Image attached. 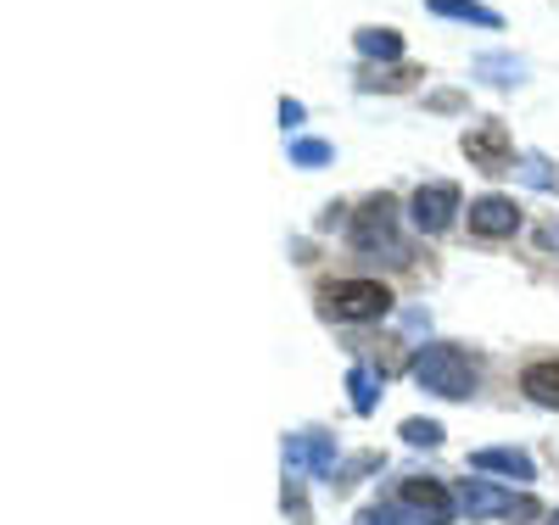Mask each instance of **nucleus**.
Masks as SVG:
<instances>
[{
	"label": "nucleus",
	"mask_w": 559,
	"mask_h": 525,
	"mask_svg": "<svg viewBox=\"0 0 559 525\" xmlns=\"http://www.w3.org/2000/svg\"><path fill=\"white\" fill-rule=\"evenodd\" d=\"M403 442L408 448H437L442 442V425L437 419H403Z\"/></svg>",
	"instance_id": "18"
},
{
	"label": "nucleus",
	"mask_w": 559,
	"mask_h": 525,
	"mask_svg": "<svg viewBox=\"0 0 559 525\" xmlns=\"http://www.w3.org/2000/svg\"><path fill=\"white\" fill-rule=\"evenodd\" d=\"M286 469H308V475H336V442L324 431H302V437H286Z\"/></svg>",
	"instance_id": "8"
},
{
	"label": "nucleus",
	"mask_w": 559,
	"mask_h": 525,
	"mask_svg": "<svg viewBox=\"0 0 559 525\" xmlns=\"http://www.w3.org/2000/svg\"><path fill=\"white\" fill-rule=\"evenodd\" d=\"M286 509H292L297 520H308V503H302V487H297V481H286Z\"/></svg>",
	"instance_id": "21"
},
{
	"label": "nucleus",
	"mask_w": 559,
	"mask_h": 525,
	"mask_svg": "<svg viewBox=\"0 0 559 525\" xmlns=\"http://www.w3.org/2000/svg\"><path fill=\"white\" fill-rule=\"evenodd\" d=\"M426 12L453 17V23H476V28H503V17H498V12H487L481 0H426Z\"/></svg>",
	"instance_id": "14"
},
{
	"label": "nucleus",
	"mask_w": 559,
	"mask_h": 525,
	"mask_svg": "<svg viewBox=\"0 0 559 525\" xmlns=\"http://www.w3.org/2000/svg\"><path fill=\"white\" fill-rule=\"evenodd\" d=\"M471 469H492V475H509V481H537V464L521 448H476Z\"/></svg>",
	"instance_id": "10"
},
{
	"label": "nucleus",
	"mask_w": 559,
	"mask_h": 525,
	"mask_svg": "<svg viewBox=\"0 0 559 525\" xmlns=\"http://www.w3.org/2000/svg\"><path fill=\"white\" fill-rule=\"evenodd\" d=\"M471 229L481 235V241H503V235L521 229V207L509 196H476L471 202Z\"/></svg>",
	"instance_id": "9"
},
{
	"label": "nucleus",
	"mask_w": 559,
	"mask_h": 525,
	"mask_svg": "<svg viewBox=\"0 0 559 525\" xmlns=\"http://www.w3.org/2000/svg\"><path fill=\"white\" fill-rule=\"evenodd\" d=\"M537 241H543V252H559V218L537 229Z\"/></svg>",
	"instance_id": "23"
},
{
	"label": "nucleus",
	"mask_w": 559,
	"mask_h": 525,
	"mask_svg": "<svg viewBox=\"0 0 559 525\" xmlns=\"http://www.w3.org/2000/svg\"><path fill=\"white\" fill-rule=\"evenodd\" d=\"M521 392L537 403V408H559V363L548 358V363H532L526 374H521Z\"/></svg>",
	"instance_id": "12"
},
{
	"label": "nucleus",
	"mask_w": 559,
	"mask_h": 525,
	"mask_svg": "<svg viewBox=\"0 0 559 525\" xmlns=\"http://www.w3.org/2000/svg\"><path fill=\"white\" fill-rule=\"evenodd\" d=\"M347 392H353V414H376V403H381V374L364 369V363H353Z\"/></svg>",
	"instance_id": "15"
},
{
	"label": "nucleus",
	"mask_w": 559,
	"mask_h": 525,
	"mask_svg": "<svg viewBox=\"0 0 559 525\" xmlns=\"http://www.w3.org/2000/svg\"><path fill=\"white\" fill-rule=\"evenodd\" d=\"M353 252L358 258H376V263H414L403 229H397V202L392 196H369L358 213H353Z\"/></svg>",
	"instance_id": "2"
},
{
	"label": "nucleus",
	"mask_w": 559,
	"mask_h": 525,
	"mask_svg": "<svg viewBox=\"0 0 559 525\" xmlns=\"http://www.w3.org/2000/svg\"><path fill=\"white\" fill-rule=\"evenodd\" d=\"M280 123L297 129V123H302V102H280Z\"/></svg>",
	"instance_id": "22"
},
{
	"label": "nucleus",
	"mask_w": 559,
	"mask_h": 525,
	"mask_svg": "<svg viewBox=\"0 0 559 525\" xmlns=\"http://www.w3.org/2000/svg\"><path fill=\"white\" fill-rule=\"evenodd\" d=\"M414 386L419 392H431V397H448V403H464V397H476V386H481V369H476V358L464 353V347H453V342H437V347H419V358H414Z\"/></svg>",
	"instance_id": "1"
},
{
	"label": "nucleus",
	"mask_w": 559,
	"mask_h": 525,
	"mask_svg": "<svg viewBox=\"0 0 559 525\" xmlns=\"http://www.w3.org/2000/svg\"><path fill=\"white\" fill-rule=\"evenodd\" d=\"M459 146H464V157H471V168H481V174H515V146H509V129L498 118L464 129Z\"/></svg>",
	"instance_id": "5"
},
{
	"label": "nucleus",
	"mask_w": 559,
	"mask_h": 525,
	"mask_svg": "<svg viewBox=\"0 0 559 525\" xmlns=\"http://www.w3.org/2000/svg\"><path fill=\"white\" fill-rule=\"evenodd\" d=\"M292 163L297 168H324V163H336V146L331 140H292Z\"/></svg>",
	"instance_id": "16"
},
{
	"label": "nucleus",
	"mask_w": 559,
	"mask_h": 525,
	"mask_svg": "<svg viewBox=\"0 0 559 525\" xmlns=\"http://www.w3.org/2000/svg\"><path fill=\"white\" fill-rule=\"evenodd\" d=\"M319 308L331 319L364 324V319H386L392 313V291L381 279H331V285H319Z\"/></svg>",
	"instance_id": "3"
},
{
	"label": "nucleus",
	"mask_w": 559,
	"mask_h": 525,
	"mask_svg": "<svg viewBox=\"0 0 559 525\" xmlns=\"http://www.w3.org/2000/svg\"><path fill=\"white\" fill-rule=\"evenodd\" d=\"M353 45H358V57H369V62H397L403 57V34L397 28H358Z\"/></svg>",
	"instance_id": "13"
},
{
	"label": "nucleus",
	"mask_w": 559,
	"mask_h": 525,
	"mask_svg": "<svg viewBox=\"0 0 559 525\" xmlns=\"http://www.w3.org/2000/svg\"><path fill=\"white\" fill-rule=\"evenodd\" d=\"M408 79H419L414 68H397V73H364L358 90H408Z\"/></svg>",
	"instance_id": "19"
},
{
	"label": "nucleus",
	"mask_w": 559,
	"mask_h": 525,
	"mask_svg": "<svg viewBox=\"0 0 559 525\" xmlns=\"http://www.w3.org/2000/svg\"><path fill=\"white\" fill-rule=\"evenodd\" d=\"M471 73L487 79L492 90H509V84H521V79H526V62H521V57H509V51H487V57H476Z\"/></svg>",
	"instance_id": "11"
},
{
	"label": "nucleus",
	"mask_w": 559,
	"mask_h": 525,
	"mask_svg": "<svg viewBox=\"0 0 559 525\" xmlns=\"http://www.w3.org/2000/svg\"><path fill=\"white\" fill-rule=\"evenodd\" d=\"M358 525H419V520H414L408 509H364Z\"/></svg>",
	"instance_id": "20"
},
{
	"label": "nucleus",
	"mask_w": 559,
	"mask_h": 525,
	"mask_svg": "<svg viewBox=\"0 0 559 525\" xmlns=\"http://www.w3.org/2000/svg\"><path fill=\"white\" fill-rule=\"evenodd\" d=\"M459 213H464V196H459V184H448V179L419 184V190H414V202H408V218H414L419 235H442Z\"/></svg>",
	"instance_id": "7"
},
{
	"label": "nucleus",
	"mask_w": 559,
	"mask_h": 525,
	"mask_svg": "<svg viewBox=\"0 0 559 525\" xmlns=\"http://www.w3.org/2000/svg\"><path fill=\"white\" fill-rule=\"evenodd\" d=\"M459 509L471 520H537V503L526 492H503L492 481H464L459 487Z\"/></svg>",
	"instance_id": "4"
},
{
	"label": "nucleus",
	"mask_w": 559,
	"mask_h": 525,
	"mask_svg": "<svg viewBox=\"0 0 559 525\" xmlns=\"http://www.w3.org/2000/svg\"><path fill=\"white\" fill-rule=\"evenodd\" d=\"M548 525H559V514H548Z\"/></svg>",
	"instance_id": "24"
},
{
	"label": "nucleus",
	"mask_w": 559,
	"mask_h": 525,
	"mask_svg": "<svg viewBox=\"0 0 559 525\" xmlns=\"http://www.w3.org/2000/svg\"><path fill=\"white\" fill-rule=\"evenodd\" d=\"M515 174H521L532 190H559V174H554V168H548L537 152H532V157H521V168H515Z\"/></svg>",
	"instance_id": "17"
},
{
	"label": "nucleus",
	"mask_w": 559,
	"mask_h": 525,
	"mask_svg": "<svg viewBox=\"0 0 559 525\" xmlns=\"http://www.w3.org/2000/svg\"><path fill=\"white\" fill-rule=\"evenodd\" d=\"M397 509H408L419 525H453L459 503L442 481H431V475H408V481L397 487Z\"/></svg>",
	"instance_id": "6"
}]
</instances>
